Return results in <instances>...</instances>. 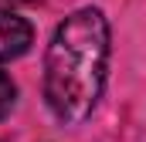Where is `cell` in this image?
Listing matches in <instances>:
<instances>
[{
  "mask_svg": "<svg viewBox=\"0 0 146 142\" xmlns=\"http://www.w3.org/2000/svg\"><path fill=\"white\" fill-rule=\"evenodd\" d=\"M109 20L99 7L68 14L44 51V98L58 122H85L106 88L109 71Z\"/></svg>",
  "mask_w": 146,
  "mask_h": 142,
  "instance_id": "obj_1",
  "label": "cell"
},
{
  "mask_svg": "<svg viewBox=\"0 0 146 142\" xmlns=\"http://www.w3.org/2000/svg\"><path fill=\"white\" fill-rule=\"evenodd\" d=\"M34 44V27L10 14V10H0V61H14L21 54H27Z\"/></svg>",
  "mask_w": 146,
  "mask_h": 142,
  "instance_id": "obj_2",
  "label": "cell"
},
{
  "mask_svg": "<svg viewBox=\"0 0 146 142\" xmlns=\"http://www.w3.org/2000/svg\"><path fill=\"white\" fill-rule=\"evenodd\" d=\"M14 98H17V85L10 81V74H7V71H0V118H7V115H10Z\"/></svg>",
  "mask_w": 146,
  "mask_h": 142,
  "instance_id": "obj_3",
  "label": "cell"
},
{
  "mask_svg": "<svg viewBox=\"0 0 146 142\" xmlns=\"http://www.w3.org/2000/svg\"><path fill=\"white\" fill-rule=\"evenodd\" d=\"M0 3H7V7H10V3H31V0H0Z\"/></svg>",
  "mask_w": 146,
  "mask_h": 142,
  "instance_id": "obj_4",
  "label": "cell"
}]
</instances>
